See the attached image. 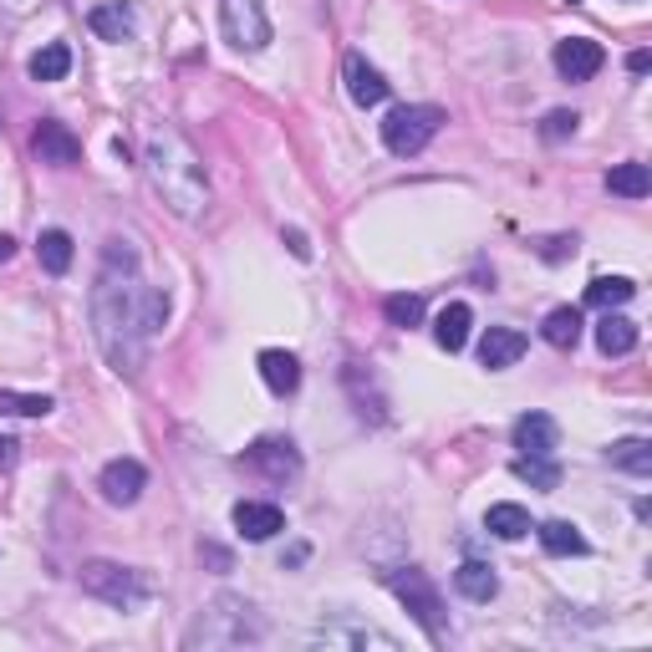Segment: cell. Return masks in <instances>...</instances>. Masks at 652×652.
Masks as SVG:
<instances>
[{
    "label": "cell",
    "mask_w": 652,
    "mask_h": 652,
    "mask_svg": "<svg viewBox=\"0 0 652 652\" xmlns=\"http://www.w3.org/2000/svg\"><path fill=\"white\" fill-rule=\"evenodd\" d=\"M596 347H602V357H628V352L638 347V322L622 312H606L602 322H596Z\"/></svg>",
    "instance_id": "18"
},
{
    "label": "cell",
    "mask_w": 652,
    "mask_h": 652,
    "mask_svg": "<svg viewBox=\"0 0 652 652\" xmlns=\"http://www.w3.org/2000/svg\"><path fill=\"white\" fill-rule=\"evenodd\" d=\"M387 592L398 596L403 606H408V616L418 622L423 632L434 642H444V632H448V616H444V596H438V586L428 581V571H418V566H398V571H387Z\"/></svg>",
    "instance_id": "6"
},
{
    "label": "cell",
    "mask_w": 652,
    "mask_h": 652,
    "mask_svg": "<svg viewBox=\"0 0 652 652\" xmlns=\"http://www.w3.org/2000/svg\"><path fill=\"white\" fill-rule=\"evenodd\" d=\"M11 255H16V240H11V235H0V266H6Z\"/></svg>",
    "instance_id": "37"
},
{
    "label": "cell",
    "mask_w": 652,
    "mask_h": 652,
    "mask_svg": "<svg viewBox=\"0 0 652 652\" xmlns=\"http://www.w3.org/2000/svg\"><path fill=\"white\" fill-rule=\"evenodd\" d=\"M444 122H448V112L434 108V102H403V108H393L383 118V148L398 158H413L434 144Z\"/></svg>",
    "instance_id": "5"
},
{
    "label": "cell",
    "mask_w": 652,
    "mask_h": 652,
    "mask_svg": "<svg viewBox=\"0 0 652 652\" xmlns=\"http://www.w3.org/2000/svg\"><path fill=\"white\" fill-rule=\"evenodd\" d=\"M541 255L545 260H566V255H576V235H556V240H541Z\"/></svg>",
    "instance_id": "33"
},
{
    "label": "cell",
    "mask_w": 652,
    "mask_h": 652,
    "mask_svg": "<svg viewBox=\"0 0 652 652\" xmlns=\"http://www.w3.org/2000/svg\"><path fill=\"white\" fill-rule=\"evenodd\" d=\"M470 326H474V312L464 302H448L444 312H438V322H434V342L444 352H464L470 347Z\"/></svg>",
    "instance_id": "19"
},
{
    "label": "cell",
    "mask_w": 652,
    "mask_h": 652,
    "mask_svg": "<svg viewBox=\"0 0 652 652\" xmlns=\"http://www.w3.org/2000/svg\"><path fill=\"white\" fill-rule=\"evenodd\" d=\"M11 448H16V444H11V438H6V434H0V464L11 460Z\"/></svg>",
    "instance_id": "38"
},
{
    "label": "cell",
    "mask_w": 652,
    "mask_h": 652,
    "mask_svg": "<svg viewBox=\"0 0 652 652\" xmlns=\"http://www.w3.org/2000/svg\"><path fill=\"white\" fill-rule=\"evenodd\" d=\"M87 31L97 41H134L138 21H134V6H122V0H102L87 11Z\"/></svg>",
    "instance_id": "15"
},
{
    "label": "cell",
    "mask_w": 652,
    "mask_h": 652,
    "mask_svg": "<svg viewBox=\"0 0 652 652\" xmlns=\"http://www.w3.org/2000/svg\"><path fill=\"white\" fill-rule=\"evenodd\" d=\"M37 260L47 276H67L72 270V235L67 230H41L37 235Z\"/></svg>",
    "instance_id": "24"
},
{
    "label": "cell",
    "mask_w": 652,
    "mask_h": 652,
    "mask_svg": "<svg viewBox=\"0 0 652 652\" xmlns=\"http://www.w3.org/2000/svg\"><path fill=\"white\" fill-rule=\"evenodd\" d=\"M280 240L290 245V255H296V260H312V245H306V235H302V230H286Z\"/></svg>",
    "instance_id": "34"
},
{
    "label": "cell",
    "mask_w": 652,
    "mask_h": 652,
    "mask_svg": "<svg viewBox=\"0 0 652 652\" xmlns=\"http://www.w3.org/2000/svg\"><path fill=\"white\" fill-rule=\"evenodd\" d=\"M576 112H566V108H556V112H545V122H541V138H551V144H561V138H571L576 134Z\"/></svg>",
    "instance_id": "32"
},
{
    "label": "cell",
    "mask_w": 652,
    "mask_h": 652,
    "mask_svg": "<svg viewBox=\"0 0 652 652\" xmlns=\"http://www.w3.org/2000/svg\"><path fill=\"white\" fill-rule=\"evenodd\" d=\"M230 520L245 541H270V535L286 531V510L270 505V500H240V505L230 510Z\"/></svg>",
    "instance_id": "13"
},
{
    "label": "cell",
    "mask_w": 652,
    "mask_h": 652,
    "mask_svg": "<svg viewBox=\"0 0 652 652\" xmlns=\"http://www.w3.org/2000/svg\"><path fill=\"white\" fill-rule=\"evenodd\" d=\"M266 642V616L255 612L245 596H215L209 606H199L189 628H184V648L189 652H230V648H255Z\"/></svg>",
    "instance_id": "3"
},
{
    "label": "cell",
    "mask_w": 652,
    "mask_h": 652,
    "mask_svg": "<svg viewBox=\"0 0 652 652\" xmlns=\"http://www.w3.org/2000/svg\"><path fill=\"white\" fill-rule=\"evenodd\" d=\"M648 67H652V57H648V51H632V57H628V72H632V77H642Z\"/></svg>",
    "instance_id": "36"
},
{
    "label": "cell",
    "mask_w": 652,
    "mask_h": 652,
    "mask_svg": "<svg viewBox=\"0 0 652 652\" xmlns=\"http://www.w3.org/2000/svg\"><path fill=\"white\" fill-rule=\"evenodd\" d=\"M632 296H638V286H632L628 276H596L592 286H586V306H596V312H616V306H628Z\"/></svg>",
    "instance_id": "25"
},
{
    "label": "cell",
    "mask_w": 652,
    "mask_h": 652,
    "mask_svg": "<svg viewBox=\"0 0 652 652\" xmlns=\"http://www.w3.org/2000/svg\"><path fill=\"white\" fill-rule=\"evenodd\" d=\"M205 561L215 571H230V551H219V545H205Z\"/></svg>",
    "instance_id": "35"
},
{
    "label": "cell",
    "mask_w": 652,
    "mask_h": 652,
    "mask_svg": "<svg viewBox=\"0 0 652 652\" xmlns=\"http://www.w3.org/2000/svg\"><path fill=\"white\" fill-rule=\"evenodd\" d=\"M144 179L154 189V199L169 209L174 219H199L209 209V174L205 158L189 138L174 128V122H158L148 128L144 144Z\"/></svg>",
    "instance_id": "2"
},
{
    "label": "cell",
    "mask_w": 652,
    "mask_h": 652,
    "mask_svg": "<svg viewBox=\"0 0 652 652\" xmlns=\"http://www.w3.org/2000/svg\"><path fill=\"white\" fill-rule=\"evenodd\" d=\"M383 316H387V326L408 332V326L423 322V296H413V290H398V296H387V302H383Z\"/></svg>",
    "instance_id": "30"
},
{
    "label": "cell",
    "mask_w": 652,
    "mask_h": 652,
    "mask_svg": "<svg viewBox=\"0 0 652 652\" xmlns=\"http://www.w3.org/2000/svg\"><path fill=\"white\" fill-rule=\"evenodd\" d=\"M525 347H531L525 332H515V326H490L480 337V363L490 367V373H505V367H515L520 357H525Z\"/></svg>",
    "instance_id": "14"
},
{
    "label": "cell",
    "mask_w": 652,
    "mask_h": 652,
    "mask_svg": "<svg viewBox=\"0 0 652 652\" xmlns=\"http://www.w3.org/2000/svg\"><path fill=\"white\" fill-rule=\"evenodd\" d=\"M31 148H37V158L41 164H51V169H77V164H82V138H77L67 122H57V118L37 122Z\"/></svg>",
    "instance_id": "9"
},
{
    "label": "cell",
    "mask_w": 652,
    "mask_h": 652,
    "mask_svg": "<svg viewBox=\"0 0 652 652\" xmlns=\"http://www.w3.org/2000/svg\"><path fill=\"white\" fill-rule=\"evenodd\" d=\"M57 403L47 393H11V387H0V413H21V418H47Z\"/></svg>",
    "instance_id": "31"
},
{
    "label": "cell",
    "mask_w": 652,
    "mask_h": 652,
    "mask_svg": "<svg viewBox=\"0 0 652 652\" xmlns=\"http://www.w3.org/2000/svg\"><path fill=\"white\" fill-rule=\"evenodd\" d=\"M606 460H612V470H628V474H638L642 480V474H652V444L648 438H638V434L616 438V444L606 448Z\"/></svg>",
    "instance_id": "26"
},
{
    "label": "cell",
    "mask_w": 652,
    "mask_h": 652,
    "mask_svg": "<svg viewBox=\"0 0 652 652\" xmlns=\"http://www.w3.org/2000/svg\"><path fill=\"white\" fill-rule=\"evenodd\" d=\"M26 72H31V82H61V77L72 72V47L67 41H47L37 57L26 61Z\"/></svg>",
    "instance_id": "23"
},
{
    "label": "cell",
    "mask_w": 652,
    "mask_h": 652,
    "mask_svg": "<svg viewBox=\"0 0 652 652\" xmlns=\"http://www.w3.org/2000/svg\"><path fill=\"white\" fill-rule=\"evenodd\" d=\"M602 67H606L602 41H592V37H566V41H556V72L566 77V82H592Z\"/></svg>",
    "instance_id": "11"
},
{
    "label": "cell",
    "mask_w": 652,
    "mask_h": 652,
    "mask_svg": "<svg viewBox=\"0 0 652 652\" xmlns=\"http://www.w3.org/2000/svg\"><path fill=\"white\" fill-rule=\"evenodd\" d=\"M144 484H148V470L138 460H112V464H102V474H97V490H102L108 505H138Z\"/></svg>",
    "instance_id": "12"
},
{
    "label": "cell",
    "mask_w": 652,
    "mask_h": 652,
    "mask_svg": "<svg viewBox=\"0 0 652 652\" xmlns=\"http://www.w3.org/2000/svg\"><path fill=\"white\" fill-rule=\"evenodd\" d=\"M87 312H92V337L102 347V357H108V367L118 377H138L148 363V342L169 322V290L148 286L138 276L134 245L108 240L92 296H87Z\"/></svg>",
    "instance_id": "1"
},
{
    "label": "cell",
    "mask_w": 652,
    "mask_h": 652,
    "mask_svg": "<svg viewBox=\"0 0 652 652\" xmlns=\"http://www.w3.org/2000/svg\"><path fill=\"white\" fill-rule=\"evenodd\" d=\"M255 367H260V377H266V387L276 398H290V393L302 387V363H296L286 347H266L255 357Z\"/></svg>",
    "instance_id": "17"
},
{
    "label": "cell",
    "mask_w": 652,
    "mask_h": 652,
    "mask_svg": "<svg viewBox=\"0 0 652 652\" xmlns=\"http://www.w3.org/2000/svg\"><path fill=\"white\" fill-rule=\"evenodd\" d=\"M510 470H515V480L535 484V490H556L561 484V464L551 460V454H520Z\"/></svg>",
    "instance_id": "28"
},
{
    "label": "cell",
    "mask_w": 652,
    "mask_h": 652,
    "mask_svg": "<svg viewBox=\"0 0 652 652\" xmlns=\"http://www.w3.org/2000/svg\"><path fill=\"white\" fill-rule=\"evenodd\" d=\"M541 535L545 556H586V535L571 525V520H545V525H531Z\"/></svg>",
    "instance_id": "21"
},
{
    "label": "cell",
    "mask_w": 652,
    "mask_h": 652,
    "mask_svg": "<svg viewBox=\"0 0 652 652\" xmlns=\"http://www.w3.org/2000/svg\"><path fill=\"white\" fill-rule=\"evenodd\" d=\"M219 31L235 51H266L270 47V16L260 0H219Z\"/></svg>",
    "instance_id": "7"
},
{
    "label": "cell",
    "mask_w": 652,
    "mask_h": 652,
    "mask_svg": "<svg viewBox=\"0 0 652 652\" xmlns=\"http://www.w3.org/2000/svg\"><path fill=\"white\" fill-rule=\"evenodd\" d=\"M484 531L495 541H520V535H531V510L515 505V500H500V505L484 510Z\"/></svg>",
    "instance_id": "20"
},
{
    "label": "cell",
    "mask_w": 652,
    "mask_h": 652,
    "mask_svg": "<svg viewBox=\"0 0 652 652\" xmlns=\"http://www.w3.org/2000/svg\"><path fill=\"white\" fill-rule=\"evenodd\" d=\"M240 464L250 474H260L266 484H290L296 474H302V448L290 444V438H280V434H266V438H255V444L245 448Z\"/></svg>",
    "instance_id": "8"
},
{
    "label": "cell",
    "mask_w": 652,
    "mask_h": 652,
    "mask_svg": "<svg viewBox=\"0 0 652 652\" xmlns=\"http://www.w3.org/2000/svg\"><path fill=\"white\" fill-rule=\"evenodd\" d=\"M77 586H82L92 602L112 606V612H138V606L154 596V576L138 566H118V561H82Z\"/></svg>",
    "instance_id": "4"
},
{
    "label": "cell",
    "mask_w": 652,
    "mask_h": 652,
    "mask_svg": "<svg viewBox=\"0 0 652 652\" xmlns=\"http://www.w3.org/2000/svg\"><path fill=\"white\" fill-rule=\"evenodd\" d=\"M541 337L551 342V347H561V352H571L581 342V312L576 306H556V312L545 316V326H541Z\"/></svg>",
    "instance_id": "27"
},
{
    "label": "cell",
    "mask_w": 652,
    "mask_h": 652,
    "mask_svg": "<svg viewBox=\"0 0 652 652\" xmlns=\"http://www.w3.org/2000/svg\"><path fill=\"white\" fill-rule=\"evenodd\" d=\"M606 189L622 194V199H648V189H652L648 164H616V169L606 174Z\"/></svg>",
    "instance_id": "29"
},
{
    "label": "cell",
    "mask_w": 652,
    "mask_h": 652,
    "mask_svg": "<svg viewBox=\"0 0 652 652\" xmlns=\"http://www.w3.org/2000/svg\"><path fill=\"white\" fill-rule=\"evenodd\" d=\"M454 586H460V596H470V602H495L500 596V576H495V566H484V561H464V566L454 571Z\"/></svg>",
    "instance_id": "22"
},
{
    "label": "cell",
    "mask_w": 652,
    "mask_h": 652,
    "mask_svg": "<svg viewBox=\"0 0 652 652\" xmlns=\"http://www.w3.org/2000/svg\"><path fill=\"white\" fill-rule=\"evenodd\" d=\"M515 448L520 454H556V444H561V428H556V418L551 413H520L515 418Z\"/></svg>",
    "instance_id": "16"
},
{
    "label": "cell",
    "mask_w": 652,
    "mask_h": 652,
    "mask_svg": "<svg viewBox=\"0 0 652 652\" xmlns=\"http://www.w3.org/2000/svg\"><path fill=\"white\" fill-rule=\"evenodd\" d=\"M342 82H347V97L357 108H383L387 102V77L377 72L363 51H347V57H342Z\"/></svg>",
    "instance_id": "10"
}]
</instances>
